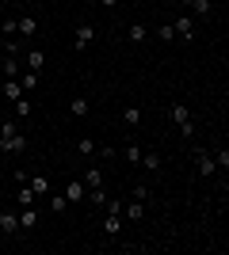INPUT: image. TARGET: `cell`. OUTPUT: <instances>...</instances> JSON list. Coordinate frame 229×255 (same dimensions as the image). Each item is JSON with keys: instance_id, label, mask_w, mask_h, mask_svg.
Returning <instances> with one entry per match:
<instances>
[{"instance_id": "obj_1", "label": "cell", "mask_w": 229, "mask_h": 255, "mask_svg": "<svg viewBox=\"0 0 229 255\" xmlns=\"http://www.w3.org/2000/svg\"><path fill=\"white\" fill-rule=\"evenodd\" d=\"M172 122L180 126V133H184V137H191V133H195V122H191L187 103H172Z\"/></svg>"}, {"instance_id": "obj_2", "label": "cell", "mask_w": 229, "mask_h": 255, "mask_svg": "<svg viewBox=\"0 0 229 255\" xmlns=\"http://www.w3.org/2000/svg\"><path fill=\"white\" fill-rule=\"evenodd\" d=\"M0 149H4V152H15V156H19V152H27V133H19V129H15V133H8V137H0Z\"/></svg>"}, {"instance_id": "obj_3", "label": "cell", "mask_w": 229, "mask_h": 255, "mask_svg": "<svg viewBox=\"0 0 229 255\" xmlns=\"http://www.w3.org/2000/svg\"><path fill=\"white\" fill-rule=\"evenodd\" d=\"M195 164H199V175H203V179H210V175L218 171V164H214V152H207V149H199V152H195Z\"/></svg>"}, {"instance_id": "obj_4", "label": "cell", "mask_w": 229, "mask_h": 255, "mask_svg": "<svg viewBox=\"0 0 229 255\" xmlns=\"http://www.w3.org/2000/svg\"><path fill=\"white\" fill-rule=\"evenodd\" d=\"M92 38H96V27H92V23H80V27H76V34H73V46H76V50H88V46H92Z\"/></svg>"}, {"instance_id": "obj_5", "label": "cell", "mask_w": 229, "mask_h": 255, "mask_svg": "<svg viewBox=\"0 0 229 255\" xmlns=\"http://www.w3.org/2000/svg\"><path fill=\"white\" fill-rule=\"evenodd\" d=\"M172 27H176V38H184V42H191V38H195V23H191V15H180Z\"/></svg>"}, {"instance_id": "obj_6", "label": "cell", "mask_w": 229, "mask_h": 255, "mask_svg": "<svg viewBox=\"0 0 229 255\" xmlns=\"http://www.w3.org/2000/svg\"><path fill=\"white\" fill-rule=\"evenodd\" d=\"M69 198V206H76V202H84V194H88V187H84V179L80 183H65V191H61Z\"/></svg>"}, {"instance_id": "obj_7", "label": "cell", "mask_w": 229, "mask_h": 255, "mask_svg": "<svg viewBox=\"0 0 229 255\" xmlns=\"http://www.w3.org/2000/svg\"><path fill=\"white\" fill-rule=\"evenodd\" d=\"M34 225H38V210H34V206H23L19 210V233H31Z\"/></svg>"}, {"instance_id": "obj_8", "label": "cell", "mask_w": 229, "mask_h": 255, "mask_svg": "<svg viewBox=\"0 0 229 255\" xmlns=\"http://www.w3.org/2000/svg\"><path fill=\"white\" fill-rule=\"evenodd\" d=\"M0 233H8V236L19 233V213H11V210L0 213Z\"/></svg>"}, {"instance_id": "obj_9", "label": "cell", "mask_w": 229, "mask_h": 255, "mask_svg": "<svg viewBox=\"0 0 229 255\" xmlns=\"http://www.w3.org/2000/svg\"><path fill=\"white\" fill-rule=\"evenodd\" d=\"M23 65H27V73H42V65H46V53H42V50H31V53H23Z\"/></svg>"}, {"instance_id": "obj_10", "label": "cell", "mask_w": 229, "mask_h": 255, "mask_svg": "<svg viewBox=\"0 0 229 255\" xmlns=\"http://www.w3.org/2000/svg\"><path fill=\"white\" fill-rule=\"evenodd\" d=\"M27 187H31V191H34V198H46V194L54 191V187H50V179H46V175H31V179H27Z\"/></svg>"}, {"instance_id": "obj_11", "label": "cell", "mask_w": 229, "mask_h": 255, "mask_svg": "<svg viewBox=\"0 0 229 255\" xmlns=\"http://www.w3.org/2000/svg\"><path fill=\"white\" fill-rule=\"evenodd\" d=\"M88 111H92V103H88V96H73V99H69V115H73V118H84Z\"/></svg>"}, {"instance_id": "obj_12", "label": "cell", "mask_w": 229, "mask_h": 255, "mask_svg": "<svg viewBox=\"0 0 229 255\" xmlns=\"http://www.w3.org/2000/svg\"><path fill=\"white\" fill-rule=\"evenodd\" d=\"M84 202H92L96 210H103V206H107V191H103V183H99V187H88Z\"/></svg>"}, {"instance_id": "obj_13", "label": "cell", "mask_w": 229, "mask_h": 255, "mask_svg": "<svg viewBox=\"0 0 229 255\" xmlns=\"http://www.w3.org/2000/svg\"><path fill=\"white\" fill-rule=\"evenodd\" d=\"M46 202H50V213H65L69 210V198L61 191H50V194H46Z\"/></svg>"}, {"instance_id": "obj_14", "label": "cell", "mask_w": 229, "mask_h": 255, "mask_svg": "<svg viewBox=\"0 0 229 255\" xmlns=\"http://www.w3.org/2000/svg\"><path fill=\"white\" fill-rule=\"evenodd\" d=\"M23 96H27V92H23L19 80H4V99H8V103H15V99H23Z\"/></svg>"}, {"instance_id": "obj_15", "label": "cell", "mask_w": 229, "mask_h": 255, "mask_svg": "<svg viewBox=\"0 0 229 255\" xmlns=\"http://www.w3.org/2000/svg\"><path fill=\"white\" fill-rule=\"evenodd\" d=\"M15 27H19V31H15V34H23V38L38 31V23H34V15H19V19H15Z\"/></svg>"}, {"instance_id": "obj_16", "label": "cell", "mask_w": 229, "mask_h": 255, "mask_svg": "<svg viewBox=\"0 0 229 255\" xmlns=\"http://www.w3.org/2000/svg\"><path fill=\"white\" fill-rule=\"evenodd\" d=\"M122 217H130V221H142V217H145V202H138V198H134V202L122 210Z\"/></svg>"}, {"instance_id": "obj_17", "label": "cell", "mask_w": 229, "mask_h": 255, "mask_svg": "<svg viewBox=\"0 0 229 255\" xmlns=\"http://www.w3.org/2000/svg\"><path fill=\"white\" fill-rule=\"evenodd\" d=\"M15 198H19V210H23V206H34V202H38V198H34V191L27 187V183H19V191H15Z\"/></svg>"}, {"instance_id": "obj_18", "label": "cell", "mask_w": 229, "mask_h": 255, "mask_svg": "<svg viewBox=\"0 0 229 255\" xmlns=\"http://www.w3.org/2000/svg\"><path fill=\"white\" fill-rule=\"evenodd\" d=\"M187 4H191V11H195V15H203V19H207L210 8H214V0H187Z\"/></svg>"}, {"instance_id": "obj_19", "label": "cell", "mask_w": 229, "mask_h": 255, "mask_svg": "<svg viewBox=\"0 0 229 255\" xmlns=\"http://www.w3.org/2000/svg\"><path fill=\"white\" fill-rule=\"evenodd\" d=\"M0 73H4V80H15V76H19V61H0Z\"/></svg>"}, {"instance_id": "obj_20", "label": "cell", "mask_w": 229, "mask_h": 255, "mask_svg": "<svg viewBox=\"0 0 229 255\" xmlns=\"http://www.w3.org/2000/svg\"><path fill=\"white\" fill-rule=\"evenodd\" d=\"M76 152H80V156H96V141H92V137H80V141H76Z\"/></svg>"}, {"instance_id": "obj_21", "label": "cell", "mask_w": 229, "mask_h": 255, "mask_svg": "<svg viewBox=\"0 0 229 255\" xmlns=\"http://www.w3.org/2000/svg\"><path fill=\"white\" fill-rule=\"evenodd\" d=\"M15 80L23 84V92H34V88H38V73H23V76H15Z\"/></svg>"}, {"instance_id": "obj_22", "label": "cell", "mask_w": 229, "mask_h": 255, "mask_svg": "<svg viewBox=\"0 0 229 255\" xmlns=\"http://www.w3.org/2000/svg\"><path fill=\"white\" fill-rule=\"evenodd\" d=\"M11 107H15V118H31V99H27V96H23V99H15Z\"/></svg>"}, {"instance_id": "obj_23", "label": "cell", "mask_w": 229, "mask_h": 255, "mask_svg": "<svg viewBox=\"0 0 229 255\" xmlns=\"http://www.w3.org/2000/svg\"><path fill=\"white\" fill-rule=\"evenodd\" d=\"M142 164L149 171H161V152H142Z\"/></svg>"}, {"instance_id": "obj_24", "label": "cell", "mask_w": 229, "mask_h": 255, "mask_svg": "<svg viewBox=\"0 0 229 255\" xmlns=\"http://www.w3.org/2000/svg\"><path fill=\"white\" fill-rule=\"evenodd\" d=\"M99 183H103L99 168H88V171H84V187H99Z\"/></svg>"}, {"instance_id": "obj_25", "label": "cell", "mask_w": 229, "mask_h": 255, "mask_svg": "<svg viewBox=\"0 0 229 255\" xmlns=\"http://www.w3.org/2000/svg\"><path fill=\"white\" fill-rule=\"evenodd\" d=\"M157 34H161V42H172V38H176V27H172V23H161Z\"/></svg>"}, {"instance_id": "obj_26", "label": "cell", "mask_w": 229, "mask_h": 255, "mask_svg": "<svg viewBox=\"0 0 229 255\" xmlns=\"http://www.w3.org/2000/svg\"><path fill=\"white\" fill-rule=\"evenodd\" d=\"M126 122H130V126H138V122H142V107H126Z\"/></svg>"}, {"instance_id": "obj_27", "label": "cell", "mask_w": 229, "mask_h": 255, "mask_svg": "<svg viewBox=\"0 0 229 255\" xmlns=\"http://www.w3.org/2000/svg\"><path fill=\"white\" fill-rule=\"evenodd\" d=\"M145 34H149V31H145L142 23H134V27H130V42H145Z\"/></svg>"}, {"instance_id": "obj_28", "label": "cell", "mask_w": 229, "mask_h": 255, "mask_svg": "<svg viewBox=\"0 0 229 255\" xmlns=\"http://www.w3.org/2000/svg\"><path fill=\"white\" fill-rule=\"evenodd\" d=\"M126 160H130V164H142V149H138V145H126Z\"/></svg>"}, {"instance_id": "obj_29", "label": "cell", "mask_w": 229, "mask_h": 255, "mask_svg": "<svg viewBox=\"0 0 229 255\" xmlns=\"http://www.w3.org/2000/svg\"><path fill=\"white\" fill-rule=\"evenodd\" d=\"M214 164H218V168L226 171V168H229V152H226V149H222V152H214Z\"/></svg>"}, {"instance_id": "obj_30", "label": "cell", "mask_w": 229, "mask_h": 255, "mask_svg": "<svg viewBox=\"0 0 229 255\" xmlns=\"http://www.w3.org/2000/svg\"><path fill=\"white\" fill-rule=\"evenodd\" d=\"M134 198H138V202H145V198H149V187H145V183H138V187H134Z\"/></svg>"}, {"instance_id": "obj_31", "label": "cell", "mask_w": 229, "mask_h": 255, "mask_svg": "<svg viewBox=\"0 0 229 255\" xmlns=\"http://www.w3.org/2000/svg\"><path fill=\"white\" fill-rule=\"evenodd\" d=\"M0 31H4V38H8V34H15L19 27H15V19H4V27H0Z\"/></svg>"}, {"instance_id": "obj_32", "label": "cell", "mask_w": 229, "mask_h": 255, "mask_svg": "<svg viewBox=\"0 0 229 255\" xmlns=\"http://www.w3.org/2000/svg\"><path fill=\"white\" fill-rule=\"evenodd\" d=\"M4 57H8V38L0 34V61H4Z\"/></svg>"}, {"instance_id": "obj_33", "label": "cell", "mask_w": 229, "mask_h": 255, "mask_svg": "<svg viewBox=\"0 0 229 255\" xmlns=\"http://www.w3.org/2000/svg\"><path fill=\"white\" fill-rule=\"evenodd\" d=\"M99 4H103V8H115V4H119V0H99Z\"/></svg>"}, {"instance_id": "obj_34", "label": "cell", "mask_w": 229, "mask_h": 255, "mask_svg": "<svg viewBox=\"0 0 229 255\" xmlns=\"http://www.w3.org/2000/svg\"><path fill=\"white\" fill-rule=\"evenodd\" d=\"M0 118H4V103H0Z\"/></svg>"}]
</instances>
